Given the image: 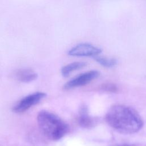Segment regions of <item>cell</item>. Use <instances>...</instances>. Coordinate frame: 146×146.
Here are the masks:
<instances>
[{"label":"cell","mask_w":146,"mask_h":146,"mask_svg":"<svg viewBox=\"0 0 146 146\" xmlns=\"http://www.w3.org/2000/svg\"><path fill=\"white\" fill-rule=\"evenodd\" d=\"M86 63L83 62H74L63 66L61 69V74L63 76L67 77L75 70L81 69L85 67Z\"/></svg>","instance_id":"ba28073f"},{"label":"cell","mask_w":146,"mask_h":146,"mask_svg":"<svg viewBox=\"0 0 146 146\" xmlns=\"http://www.w3.org/2000/svg\"><path fill=\"white\" fill-rule=\"evenodd\" d=\"M117 146H130L129 145H117Z\"/></svg>","instance_id":"8fae6325"},{"label":"cell","mask_w":146,"mask_h":146,"mask_svg":"<svg viewBox=\"0 0 146 146\" xmlns=\"http://www.w3.org/2000/svg\"><path fill=\"white\" fill-rule=\"evenodd\" d=\"M38 126L43 133L52 140H58L68 131V124L55 113L42 110L37 115Z\"/></svg>","instance_id":"7a4b0ae2"},{"label":"cell","mask_w":146,"mask_h":146,"mask_svg":"<svg viewBox=\"0 0 146 146\" xmlns=\"http://www.w3.org/2000/svg\"><path fill=\"white\" fill-rule=\"evenodd\" d=\"M103 89L108 92H115L117 90V87L113 84L108 83V84H104L103 86Z\"/></svg>","instance_id":"30bf717a"},{"label":"cell","mask_w":146,"mask_h":146,"mask_svg":"<svg viewBox=\"0 0 146 146\" xmlns=\"http://www.w3.org/2000/svg\"><path fill=\"white\" fill-rule=\"evenodd\" d=\"M99 75V72L96 70H91L83 72L67 82L64 84V88L66 90H69L85 86L98 78Z\"/></svg>","instance_id":"5b68a950"},{"label":"cell","mask_w":146,"mask_h":146,"mask_svg":"<svg viewBox=\"0 0 146 146\" xmlns=\"http://www.w3.org/2000/svg\"><path fill=\"white\" fill-rule=\"evenodd\" d=\"M15 76L18 80L21 82L29 83L36 80L38 74L30 69L22 68L15 72Z\"/></svg>","instance_id":"52a82bcc"},{"label":"cell","mask_w":146,"mask_h":146,"mask_svg":"<svg viewBox=\"0 0 146 146\" xmlns=\"http://www.w3.org/2000/svg\"><path fill=\"white\" fill-rule=\"evenodd\" d=\"M94 60L103 67L110 68L115 66L117 64V60L113 58H107L101 56H95L93 57Z\"/></svg>","instance_id":"9c48e42d"},{"label":"cell","mask_w":146,"mask_h":146,"mask_svg":"<svg viewBox=\"0 0 146 146\" xmlns=\"http://www.w3.org/2000/svg\"><path fill=\"white\" fill-rule=\"evenodd\" d=\"M78 122L80 127L84 128H91L95 124V119L89 114L88 108L85 105L80 107Z\"/></svg>","instance_id":"8992f818"},{"label":"cell","mask_w":146,"mask_h":146,"mask_svg":"<svg viewBox=\"0 0 146 146\" xmlns=\"http://www.w3.org/2000/svg\"><path fill=\"white\" fill-rule=\"evenodd\" d=\"M46 96V94L43 92H36L29 94L21 99L13 108V111L16 113H22L26 111L31 107L36 105Z\"/></svg>","instance_id":"3957f363"},{"label":"cell","mask_w":146,"mask_h":146,"mask_svg":"<svg viewBox=\"0 0 146 146\" xmlns=\"http://www.w3.org/2000/svg\"><path fill=\"white\" fill-rule=\"evenodd\" d=\"M102 50L100 48L95 46L88 43H79L72 48L68 52V54L72 56H92L99 55Z\"/></svg>","instance_id":"277c9868"},{"label":"cell","mask_w":146,"mask_h":146,"mask_svg":"<svg viewBox=\"0 0 146 146\" xmlns=\"http://www.w3.org/2000/svg\"><path fill=\"white\" fill-rule=\"evenodd\" d=\"M106 120L110 126L123 134H133L139 131L143 121L134 108L124 105H115L106 115Z\"/></svg>","instance_id":"6da1fadb"}]
</instances>
